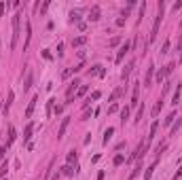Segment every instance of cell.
Here are the masks:
<instances>
[{
	"label": "cell",
	"mask_w": 182,
	"mask_h": 180,
	"mask_svg": "<svg viewBox=\"0 0 182 180\" xmlns=\"http://www.w3.org/2000/svg\"><path fill=\"white\" fill-rule=\"evenodd\" d=\"M4 7H7V4H4V2H0V17H2V13H4Z\"/></svg>",
	"instance_id": "cell-37"
},
{
	"label": "cell",
	"mask_w": 182,
	"mask_h": 180,
	"mask_svg": "<svg viewBox=\"0 0 182 180\" xmlns=\"http://www.w3.org/2000/svg\"><path fill=\"white\" fill-rule=\"evenodd\" d=\"M157 129H159V121H153V125H150V132H148V138H146V142H153V138L157 136Z\"/></svg>",
	"instance_id": "cell-5"
},
{
	"label": "cell",
	"mask_w": 182,
	"mask_h": 180,
	"mask_svg": "<svg viewBox=\"0 0 182 180\" xmlns=\"http://www.w3.org/2000/svg\"><path fill=\"white\" fill-rule=\"evenodd\" d=\"M180 25H182V21H180Z\"/></svg>",
	"instance_id": "cell-38"
},
{
	"label": "cell",
	"mask_w": 182,
	"mask_h": 180,
	"mask_svg": "<svg viewBox=\"0 0 182 180\" xmlns=\"http://www.w3.org/2000/svg\"><path fill=\"white\" fill-rule=\"evenodd\" d=\"M89 74H91V76H104L106 70H104V66H93V68L89 70Z\"/></svg>",
	"instance_id": "cell-11"
},
{
	"label": "cell",
	"mask_w": 182,
	"mask_h": 180,
	"mask_svg": "<svg viewBox=\"0 0 182 180\" xmlns=\"http://www.w3.org/2000/svg\"><path fill=\"white\" fill-rule=\"evenodd\" d=\"M36 97H32V102H30V104H28V108H25V119H30V117H32V112H34V108H36Z\"/></svg>",
	"instance_id": "cell-9"
},
{
	"label": "cell",
	"mask_w": 182,
	"mask_h": 180,
	"mask_svg": "<svg viewBox=\"0 0 182 180\" xmlns=\"http://www.w3.org/2000/svg\"><path fill=\"white\" fill-rule=\"evenodd\" d=\"M53 102H55L53 97H51V100L47 102V115H51V112H53Z\"/></svg>",
	"instance_id": "cell-28"
},
{
	"label": "cell",
	"mask_w": 182,
	"mask_h": 180,
	"mask_svg": "<svg viewBox=\"0 0 182 180\" xmlns=\"http://www.w3.org/2000/svg\"><path fill=\"white\" fill-rule=\"evenodd\" d=\"M15 140H17V132H15V127H9V140H7V144H4V146H7V148H9V146H11L13 142H15Z\"/></svg>",
	"instance_id": "cell-7"
},
{
	"label": "cell",
	"mask_w": 182,
	"mask_h": 180,
	"mask_svg": "<svg viewBox=\"0 0 182 180\" xmlns=\"http://www.w3.org/2000/svg\"><path fill=\"white\" fill-rule=\"evenodd\" d=\"M30 38H32V24L28 21V24H25V43H24V49L30 45Z\"/></svg>",
	"instance_id": "cell-13"
},
{
	"label": "cell",
	"mask_w": 182,
	"mask_h": 180,
	"mask_svg": "<svg viewBox=\"0 0 182 180\" xmlns=\"http://www.w3.org/2000/svg\"><path fill=\"white\" fill-rule=\"evenodd\" d=\"M85 43H87V36H78V38L72 40V47H83Z\"/></svg>",
	"instance_id": "cell-17"
},
{
	"label": "cell",
	"mask_w": 182,
	"mask_h": 180,
	"mask_svg": "<svg viewBox=\"0 0 182 180\" xmlns=\"http://www.w3.org/2000/svg\"><path fill=\"white\" fill-rule=\"evenodd\" d=\"M89 19H91V21H97V19H100V7H97V4L91 7V11H89Z\"/></svg>",
	"instance_id": "cell-10"
},
{
	"label": "cell",
	"mask_w": 182,
	"mask_h": 180,
	"mask_svg": "<svg viewBox=\"0 0 182 180\" xmlns=\"http://www.w3.org/2000/svg\"><path fill=\"white\" fill-rule=\"evenodd\" d=\"M127 117H129V108L125 106V108L121 110V119H123V123H125V119H127Z\"/></svg>",
	"instance_id": "cell-27"
},
{
	"label": "cell",
	"mask_w": 182,
	"mask_h": 180,
	"mask_svg": "<svg viewBox=\"0 0 182 180\" xmlns=\"http://www.w3.org/2000/svg\"><path fill=\"white\" fill-rule=\"evenodd\" d=\"M180 176H182V168L178 169V172H176V176H174V180H178V178H180Z\"/></svg>",
	"instance_id": "cell-36"
},
{
	"label": "cell",
	"mask_w": 182,
	"mask_h": 180,
	"mask_svg": "<svg viewBox=\"0 0 182 180\" xmlns=\"http://www.w3.org/2000/svg\"><path fill=\"white\" fill-rule=\"evenodd\" d=\"M78 19H81V13H78V11L70 13V21H78Z\"/></svg>",
	"instance_id": "cell-24"
},
{
	"label": "cell",
	"mask_w": 182,
	"mask_h": 180,
	"mask_svg": "<svg viewBox=\"0 0 182 180\" xmlns=\"http://www.w3.org/2000/svg\"><path fill=\"white\" fill-rule=\"evenodd\" d=\"M68 125H70V117H64L61 127H60V132H57V138H64V133H66V129H68Z\"/></svg>",
	"instance_id": "cell-6"
},
{
	"label": "cell",
	"mask_w": 182,
	"mask_h": 180,
	"mask_svg": "<svg viewBox=\"0 0 182 180\" xmlns=\"http://www.w3.org/2000/svg\"><path fill=\"white\" fill-rule=\"evenodd\" d=\"M85 93H87V87H85V85H81V87H78V91H76V97L85 96Z\"/></svg>",
	"instance_id": "cell-26"
},
{
	"label": "cell",
	"mask_w": 182,
	"mask_h": 180,
	"mask_svg": "<svg viewBox=\"0 0 182 180\" xmlns=\"http://www.w3.org/2000/svg\"><path fill=\"white\" fill-rule=\"evenodd\" d=\"M21 17V13H15L13 15V38H11V47L15 49V45H17V40H19V19Z\"/></svg>",
	"instance_id": "cell-2"
},
{
	"label": "cell",
	"mask_w": 182,
	"mask_h": 180,
	"mask_svg": "<svg viewBox=\"0 0 182 180\" xmlns=\"http://www.w3.org/2000/svg\"><path fill=\"white\" fill-rule=\"evenodd\" d=\"M129 51H131V43H127V40H125V43L121 45V49H119V53H117V57H114V60H117V61H123V57H125Z\"/></svg>",
	"instance_id": "cell-3"
},
{
	"label": "cell",
	"mask_w": 182,
	"mask_h": 180,
	"mask_svg": "<svg viewBox=\"0 0 182 180\" xmlns=\"http://www.w3.org/2000/svg\"><path fill=\"white\" fill-rule=\"evenodd\" d=\"M119 43H121V38H119V36H114V38H112V40H110V47H117V45H119Z\"/></svg>",
	"instance_id": "cell-32"
},
{
	"label": "cell",
	"mask_w": 182,
	"mask_h": 180,
	"mask_svg": "<svg viewBox=\"0 0 182 180\" xmlns=\"http://www.w3.org/2000/svg\"><path fill=\"white\" fill-rule=\"evenodd\" d=\"M57 55H60V57H61V55H64V45H61V43H60V45H57Z\"/></svg>",
	"instance_id": "cell-35"
},
{
	"label": "cell",
	"mask_w": 182,
	"mask_h": 180,
	"mask_svg": "<svg viewBox=\"0 0 182 180\" xmlns=\"http://www.w3.org/2000/svg\"><path fill=\"white\" fill-rule=\"evenodd\" d=\"M100 97H102V91H93L91 93V100H100Z\"/></svg>",
	"instance_id": "cell-33"
},
{
	"label": "cell",
	"mask_w": 182,
	"mask_h": 180,
	"mask_svg": "<svg viewBox=\"0 0 182 180\" xmlns=\"http://www.w3.org/2000/svg\"><path fill=\"white\" fill-rule=\"evenodd\" d=\"M167 51H170V40H165V43H163V47H161V53H163V55H165Z\"/></svg>",
	"instance_id": "cell-29"
},
{
	"label": "cell",
	"mask_w": 182,
	"mask_h": 180,
	"mask_svg": "<svg viewBox=\"0 0 182 180\" xmlns=\"http://www.w3.org/2000/svg\"><path fill=\"white\" fill-rule=\"evenodd\" d=\"M123 161H125V157H123V155H117V157H114V165H121Z\"/></svg>",
	"instance_id": "cell-30"
},
{
	"label": "cell",
	"mask_w": 182,
	"mask_h": 180,
	"mask_svg": "<svg viewBox=\"0 0 182 180\" xmlns=\"http://www.w3.org/2000/svg\"><path fill=\"white\" fill-rule=\"evenodd\" d=\"M138 93H140V83H134V93H131V106H138Z\"/></svg>",
	"instance_id": "cell-12"
},
{
	"label": "cell",
	"mask_w": 182,
	"mask_h": 180,
	"mask_svg": "<svg viewBox=\"0 0 182 180\" xmlns=\"http://www.w3.org/2000/svg\"><path fill=\"white\" fill-rule=\"evenodd\" d=\"M13 100H15V91H11V93H9V97H7V104H4V112H9V108H11Z\"/></svg>",
	"instance_id": "cell-18"
},
{
	"label": "cell",
	"mask_w": 182,
	"mask_h": 180,
	"mask_svg": "<svg viewBox=\"0 0 182 180\" xmlns=\"http://www.w3.org/2000/svg\"><path fill=\"white\" fill-rule=\"evenodd\" d=\"M180 89H182V85H176V93H174V97H171V104H174V106L180 102Z\"/></svg>",
	"instance_id": "cell-16"
},
{
	"label": "cell",
	"mask_w": 182,
	"mask_h": 180,
	"mask_svg": "<svg viewBox=\"0 0 182 180\" xmlns=\"http://www.w3.org/2000/svg\"><path fill=\"white\" fill-rule=\"evenodd\" d=\"M161 108H163V104H161V102H157V104L153 106V117H159V112H161Z\"/></svg>",
	"instance_id": "cell-21"
},
{
	"label": "cell",
	"mask_w": 182,
	"mask_h": 180,
	"mask_svg": "<svg viewBox=\"0 0 182 180\" xmlns=\"http://www.w3.org/2000/svg\"><path fill=\"white\" fill-rule=\"evenodd\" d=\"M174 119H176V112H171L170 117H167V119H165V123H167V125H170V123H171V121H174Z\"/></svg>",
	"instance_id": "cell-34"
},
{
	"label": "cell",
	"mask_w": 182,
	"mask_h": 180,
	"mask_svg": "<svg viewBox=\"0 0 182 180\" xmlns=\"http://www.w3.org/2000/svg\"><path fill=\"white\" fill-rule=\"evenodd\" d=\"M163 2H159V13L157 17H155V24H153V32L148 36V43H155V38H157V32H159V25H161V19H163Z\"/></svg>",
	"instance_id": "cell-1"
},
{
	"label": "cell",
	"mask_w": 182,
	"mask_h": 180,
	"mask_svg": "<svg viewBox=\"0 0 182 180\" xmlns=\"http://www.w3.org/2000/svg\"><path fill=\"white\" fill-rule=\"evenodd\" d=\"M123 91H125V89H123V87H117V89H114V93H112V96H110V102H114V100H117V97H121V96H123Z\"/></svg>",
	"instance_id": "cell-19"
},
{
	"label": "cell",
	"mask_w": 182,
	"mask_h": 180,
	"mask_svg": "<svg viewBox=\"0 0 182 180\" xmlns=\"http://www.w3.org/2000/svg\"><path fill=\"white\" fill-rule=\"evenodd\" d=\"M32 132H34V125H32V123H28V127H25V132H24V140H25V142L32 138Z\"/></svg>",
	"instance_id": "cell-14"
},
{
	"label": "cell",
	"mask_w": 182,
	"mask_h": 180,
	"mask_svg": "<svg viewBox=\"0 0 182 180\" xmlns=\"http://www.w3.org/2000/svg\"><path fill=\"white\" fill-rule=\"evenodd\" d=\"M140 169H142V165H135V168H134V172H131V176H129V180H134L135 176L140 174Z\"/></svg>",
	"instance_id": "cell-25"
},
{
	"label": "cell",
	"mask_w": 182,
	"mask_h": 180,
	"mask_svg": "<svg viewBox=\"0 0 182 180\" xmlns=\"http://www.w3.org/2000/svg\"><path fill=\"white\" fill-rule=\"evenodd\" d=\"M64 174H66V176H72V174H74V169L70 168V165H66V168H64Z\"/></svg>",
	"instance_id": "cell-31"
},
{
	"label": "cell",
	"mask_w": 182,
	"mask_h": 180,
	"mask_svg": "<svg viewBox=\"0 0 182 180\" xmlns=\"http://www.w3.org/2000/svg\"><path fill=\"white\" fill-rule=\"evenodd\" d=\"M112 133H114V127H108V129L104 132V144H108V140L112 138Z\"/></svg>",
	"instance_id": "cell-20"
},
{
	"label": "cell",
	"mask_w": 182,
	"mask_h": 180,
	"mask_svg": "<svg viewBox=\"0 0 182 180\" xmlns=\"http://www.w3.org/2000/svg\"><path fill=\"white\" fill-rule=\"evenodd\" d=\"M66 159H68V163H76V153H74V151H70Z\"/></svg>",
	"instance_id": "cell-23"
},
{
	"label": "cell",
	"mask_w": 182,
	"mask_h": 180,
	"mask_svg": "<svg viewBox=\"0 0 182 180\" xmlns=\"http://www.w3.org/2000/svg\"><path fill=\"white\" fill-rule=\"evenodd\" d=\"M30 87H32V72H28V76H25V85H24V89L28 91Z\"/></svg>",
	"instance_id": "cell-22"
},
{
	"label": "cell",
	"mask_w": 182,
	"mask_h": 180,
	"mask_svg": "<svg viewBox=\"0 0 182 180\" xmlns=\"http://www.w3.org/2000/svg\"><path fill=\"white\" fill-rule=\"evenodd\" d=\"M157 163H159V161H155V163H153V165H150V168H148V169L144 172V180H150V176H153V172L157 169Z\"/></svg>",
	"instance_id": "cell-15"
},
{
	"label": "cell",
	"mask_w": 182,
	"mask_h": 180,
	"mask_svg": "<svg viewBox=\"0 0 182 180\" xmlns=\"http://www.w3.org/2000/svg\"><path fill=\"white\" fill-rule=\"evenodd\" d=\"M153 74H155V64H150V66H148V70H146V79H144V85H146V87H148L150 81H153Z\"/></svg>",
	"instance_id": "cell-8"
},
{
	"label": "cell",
	"mask_w": 182,
	"mask_h": 180,
	"mask_svg": "<svg viewBox=\"0 0 182 180\" xmlns=\"http://www.w3.org/2000/svg\"><path fill=\"white\" fill-rule=\"evenodd\" d=\"M135 68V60H131L129 61V64H127V66H125V68H123V81H127V76H129V74H131V70H134Z\"/></svg>",
	"instance_id": "cell-4"
}]
</instances>
